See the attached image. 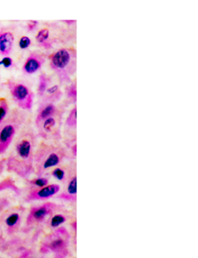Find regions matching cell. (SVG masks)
<instances>
[{
    "mask_svg": "<svg viewBox=\"0 0 198 258\" xmlns=\"http://www.w3.org/2000/svg\"><path fill=\"white\" fill-rule=\"evenodd\" d=\"M34 137L31 131L21 133L14 143V149L7 161V169L21 177L34 171Z\"/></svg>",
    "mask_w": 198,
    "mask_h": 258,
    "instance_id": "6da1fadb",
    "label": "cell"
},
{
    "mask_svg": "<svg viewBox=\"0 0 198 258\" xmlns=\"http://www.w3.org/2000/svg\"><path fill=\"white\" fill-rule=\"evenodd\" d=\"M50 66L61 82H71L77 69V52L74 48L59 49L50 57Z\"/></svg>",
    "mask_w": 198,
    "mask_h": 258,
    "instance_id": "7a4b0ae2",
    "label": "cell"
},
{
    "mask_svg": "<svg viewBox=\"0 0 198 258\" xmlns=\"http://www.w3.org/2000/svg\"><path fill=\"white\" fill-rule=\"evenodd\" d=\"M63 158L62 151L52 146L42 145L34 156L37 174H42L44 171L57 166Z\"/></svg>",
    "mask_w": 198,
    "mask_h": 258,
    "instance_id": "3957f363",
    "label": "cell"
},
{
    "mask_svg": "<svg viewBox=\"0 0 198 258\" xmlns=\"http://www.w3.org/2000/svg\"><path fill=\"white\" fill-rule=\"evenodd\" d=\"M22 116L14 113L0 124V155L5 153L11 146L17 131L22 124Z\"/></svg>",
    "mask_w": 198,
    "mask_h": 258,
    "instance_id": "277c9868",
    "label": "cell"
},
{
    "mask_svg": "<svg viewBox=\"0 0 198 258\" xmlns=\"http://www.w3.org/2000/svg\"><path fill=\"white\" fill-rule=\"evenodd\" d=\"M9 89L12 99L17 106L24 110H31L34 104V94L25 83L17 81H9Z\"/></svg>",
    "mask_w": 198,
    "mask_h": 258,
    "instance_id": "5b68a950",
    "label": "cell"
},
{
    "mask_svg": "<svg viewBox=\"0 0 198 258\" xmlns=\"http://www.w3.org/2000/svg\"><path fill=\"white\" fill-rule=\"evenodd\" d=\"M21 220L22 216L21 212L15 209H9L0 216V228L2 229L4 233L14 234L18 231Z\"/></svg>",
    "mask_w": 198,
    "mask_h": 258,
    "instance_id": "8992f818",
    "label": "cell"
},
{
    "mask_svg": "<svg viewBox=\"0 0 198 258\" xmlns=\"http://www.w3.org/2000/svg\"><path fill=\"white\" fill-rule=\"evenodd\" d=\"M61 115L60 111H57L53 116L46 119L38 125L39 129L43 136H56L58 135L61 126Z\"/></svg>",
    "mask_w": 198,
    "mask_h": 258,
    "instance_id": "52a82bcc",
    "label": "cell"
},
{
    "mask_svg": "<svg viewBox=\"0 0 198 258\" xmlns=\"http://www.w3.org/2000/svg\"><path fill=\"white\" fill-rule=\"evenodd\" d=\"M45 61V54L39 51H34L28 56L24 62L23 72L26 75L34 74L41 69Z\"/></svg>",
    "mask_w": 198,
    "mask_h": 258,
    "instance_id": "ba28073f",
    "label": "cell"
},
{
    "mask_svg": "<svg viewBox=\"0 0 198 258\" xmlns=\"http://www.w3.org/2000/svg\"><path fill=\"white\" fill-rule=\"evenodd\" d=\"M57 111L58 109H57V106L53 102L41 100V104H40L38 111H37V118H36L37 126H38L41 122L45 120L47 118L53 116Z\"/></svg>",
    "mask_w": 198,
    "mask_h": 258,
    "instance_id": "9c48e42d",
    "label": "cell"
},
{
    "mask_svg": "<svg viewBox=\"0 0 198 258\" xmlns=\"http://www.w3.org/2000/svg\"><path fill=\"white\" fill-rule=\"evenodd\" d=\"M59 189H60V188H59L58 185H56V184L47 185L44 188L34 190L32 192L30 193V195L27 196V200H42L51 198L59 191Z\"/></svg>",
    "mask_w": 198,
    "mask_h": 258,
    "instance_id": "30bf717a",
    "label": "cell"
},
{
    "mask_svg": "<svg viewBox=\"0 0 198 258\" xmlns=\"http://www.w3.org/2000/svg\"><path fill=\"white\" fill-rule=\"evenodd\" d=\"M14 34L9 30H4L0 32V54L7 56L11 54L14 47Z\"/></svg>",
    "mask_w": 198,
    "mask_h": 258,
    "instance_id": "8fae6325",
    "label": "cell"
},
{
    "mask_svg": "<svg viewBox=\"0 0 198 258\" xmlns=\"http://www.w3.org/2000/svg\"><path fill=\"white\" fill-rule=\"evenodd\" d=\"M48 213L49 208L47 206H38L33 208L27 217V224H33L34 223L43 221Z\"/></svg>",
    "mask_w": 198,
    "mask_h": 258,
    "instance_id": "7c38bea8",
    "label": "cell"
},
{
    "mask_svg": "<svg viewBox=\"0 0 198 258\" xmlns=\"http://www.w3.org/2000/svg\"><path fill=\"white\" fill-rule=\"evenodd\" d=\"M62 96L63 92L61 89H60V86L58 85H54V86H50L46 90L45 93L41 98H42V100L55 103V102H57V101L61 99Z\"/></svg>",
    "mask_w": 198,
    "mask_h": 258,
    "instance_id": "4fadbf2b",
    "label": "cell"
},
{
    "mask_svg": "<svg viewBox=\"0 0 198 258\" xmlns=\"http://www.w3.org/2000/svg\"><path fill=\"white\" fill-rule=\"evenodd\" d=\"M50 35H51V32H50V30L48 28L41 29L36 35V40L39 44L45 47V48H51L52 45L49 41Z\"/></svg>",
    "mask_w": 198,
    "mask_h": 258,
    "instance_id": "5bb4252c",
    "label": "cell"
},
{
    "mask_svg": "<svg viewBox=\"0 0 198 258\" xmlns=\"http://www.w3.org/2000/svg\"><path fill=\"white\" fill-rule=\"evenodd\" d=\"M51 83V77H49L47 75L41 74L39 78V86L37 88V92L39 96L42 97L45 93L46 90L50 87Z\"/></svg>",
    "mask_w": 198,
    "mask_h": 258,
    "instance_id": "9a60e30c",
    "label": "cell"
},
{
    "mask_svg": "<svg viewBox=\"0 0 198 258\" xmlns=\"http://www.w3.org/2000/svg\"><path fill=\"white\" fill-rule=\"evenodd\" d=\"M66 97L69 102L75 103L77 101V84L76 82H71L65 89Z\"/></svg>",
    "mask_w": 198,
    "mask_h": 258,
    "instance_id": "2e32d148",
    "label": "cell"
},
{
    "mask_svg": "<svg viewBox=\"0 0 198 258\" xmlns=\"http://www.w3.org/2000/svg\"><path fill=\"white\" fill-rule=\"evenodd\" d=\"M77 124V107L73 108L67 116L66 125L70 127H75Z\"/></svg>",
    "mask_w": 198,
    "mask_h": 258,
    "instance_id": "e0dca14e",
    "label": "cell"
},
{
    "mask_svg": "<svg viewBox=\"0 0 198 258\" xmlns=\"http://www.w3.org/2000/svg\"><path fill=\"white\" fill-rule=\"evenodd\" d=\"M9 112V106L6 100L0 101V124L7 119Z\"/></svg>",
    "mask_w": 198,
    "mask_h": 258,
    "instance_id": "ac0fdd59",
    "label": "cell"
},
{
    "mask_svg": "<svg viewBox=\"0 0 198 258\" xmlns=\"http://www.w3.org/2000/svg\"><path fill=\"white\" fill-rule=\"evenodd\" d=\"M64 245V243L63 240H61V239H57V240H53V241L49 244L48 246L49 248L51 249V250L57 251V250L62 248Z\"/></svg>",
    "mask_w": 198,
    "mask_h": 258,
    "instance_id": "d6986e66",
    "label": "cell"
},
{
    "mask_svg": "<svg viewBox=\"0 0 198 258\" xmlns=\"http://www.w3.org/2000/svg\"><path fill=\"white\" fill-rule=\"evenodd\" d=\"M31 44V40L27 36H23L19 41V46L22 50L28 48Z\"/></svg>",
    "mask_w": 198,
    "mask_h": 258,
    "instance_id": "ffe728a7",
    "label": "cell"
},
{
    "mask_svg": "<svg viewBox=\"0 0 198 258\" xmlns=\"http://www.w3.org/2000/svg\"><path fill=\"white\" fill-rule=\"evenodd\" d=\"M47 183H48V181H47V178H36V179L33 180L31 181V184L35 185L37 188H44V187L47 186Z\"/></svg>",
    "mask_w": 198,
    "mask_h": 258,
    "instance_id": "44dd1931",
    "label": "cell"
},
{
    "mask_svg": "<svg viewBox=\"0 0 198 258\" xmlns=\"http://www.w3.org/2000/svg\"><path fill=\"white\" fill-rule=\"evenodd\" d=\"M67 191L70 195H75L77 193V178L76 177L73 178L69 182Z\"/></svg>",
    "mask_w": 198,
    "mask_h": 258,
    "instance_id": "7402d4cb",
    "label": "cell"
},
{
    "mask_svg": "<svg viewBox=\"0 0 198 258\" xmlns=\"http://www.w3.org/2000/svg\"><path fill=\"white\" fill-rule=\"evenodd\" d=\"M65 221V218L64 216H61V215H57V216H54L52 220H51V225L52 227H57L60 225L62 224Z\"/></svg>",
    "mask_w": 198,
    "mask_h": 258,
    "instance_id": "603a6c76",
    "label": "cell"
},
{
    "mask_svg": "<svg viewBox=\"0 0 198 258\" xmlns=\"http://www.w3.org/2000/svg\"><path fill=\"white\" fill-rule=\"evenodd\" d=\"M53 176L58 180H63L65 177V172L64 170L60 168H55L52 172Z\"/></svg>",
    "mask_w": 198,
    "mask_h": 258,
    "instance_id": "cb8c5ba5",
    "label": "cell"
},
{
    "mask_svg": "<svg viewBox=\"0 0 198 258\" xmlns=\"http://www.w3.org/2000/svg\"><path fill=\"white\" fill-rule=\"evenodd\" d=\"M5 245V236H4V232L2 229L0 228V250L4 248Z\"/></svg>",
    "mask_w": 198,
    "mask_h": 258,
    "instance_id": "d4e9b609",
    "label": "cell"
},
{
    "mask_svg": "<svg viewBox=\"0 0 198 258\" xmlns=\"http://www.w3.org/2000/svg\"><path fill=\"white\" fill-rule=\"evenodd\" d=\"M3 64H4V66L7 68L11 67L13 64V60L12 59L10 58V57H5V58L3 59L2 60Z\"/></svg>",
    "mask_w": 198,
    "mask_h": 258,
    "instance_id": "484cf974",
    "label": "cell"
},
{
    "mask_svg": "<svg viewBox=\"0 0 198 258\" xmlns=\"http://www.w3.org/2000/svg\"><path fill=\"white\" fill-rule=\"evenodd\" d=\"M38 25V21H36V20H33V21H30L28 23V29L29 30H33L37 27V26Z\"/></svg>",
    "mask_w": 198,
    "mask_h": 258,
    "instance_id": "4316f807",
    "label": "cell"
},
{
    "mask_svg": "<svg viewBox=\"0 0 198 258\" xmlns=\"http://www.w3.org/2000/svg\"><path fill=\"white\" fill-rule=\"evenodd\" d=\"M63 22H65L67 24H75L76 20H63Z\"/></svg>",
    "mask_w": 198,
    "mask_h": 258,
    "instance_id": "83f0119b",
    "label": "cell"
},
{
    "mask_svg": "<svg viewBox=\"0 0 198 258\" xmlns=\"http://www.w3.org/2000/svg\"><path fill=\"white\" fill-rule=\"evenodd\" d=\"M0 258H2V257H0Z\"/></svg>",
    "mask_w": 198,
    "mask_h": 258,
    "instance_id": "f1b7e54d",
    "label": "cell"
}]
</instances>
